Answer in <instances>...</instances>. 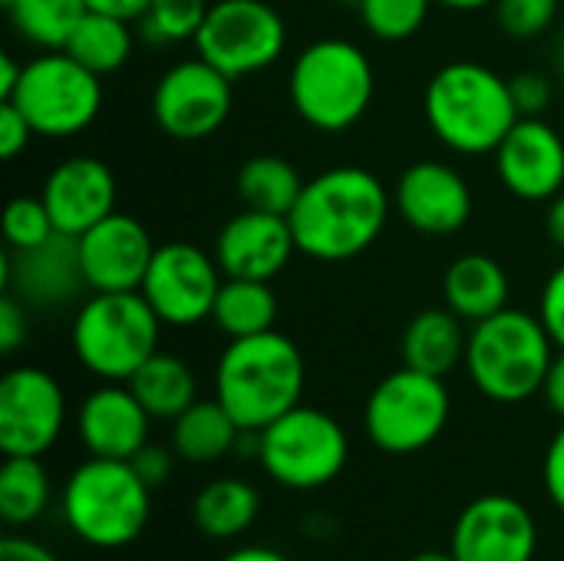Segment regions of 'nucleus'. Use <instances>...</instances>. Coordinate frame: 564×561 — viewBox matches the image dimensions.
<instances>
[{
	"instance_id": "obj_9",
	"label": "nucleus",
	"mask_w": 564,
	"mask_h": 561,
	"mask_svg": "<svg viewBox=\"0 0 564 561\" xmlns=\"http://www.w3.org/2000/svg\"><path fill=\"white\" fill-rule=\"evenodd\" d=\"M3 103H13L36 136L69 139L96 122L102 109V76L66 50H43L23 63V76Z\"/></svg>"
},
{
	"instance_id": "obj_13",
	"label": "nucleus",
	"mask_w": 564,
	"mask_h": 561,
	"mask_svg": "<svg viewBox=\"0 0 564 561\" xmlns=\"http://www.w3.org/2000/svg\"><path fill=\"white\" fill-rule=\"evenodd\" d=\"M221 281L215 255L192 241H165L155 248L139 291L165 327H198L212 321Z\"/></svg>"
},
{
	"instance_id": "obj_8",
	"label": "nucleus",
	"mask_w": 564,
	"mask_h": 561,
	"mask_svg": "<svg viewBox=\"0 0 564 561\" xmlns=\"http://www.w3.org/2000/svg\"><path fill=\"white\" fill-rule=\"evenodd\" d=\"M449 413L453 400L446 380L403 364L370 390L364 407V430L380 453L413 456L443 436Z\"/></svg>"
},
{
	"instance_id": "obj_23",
	"label": "nucleus",
	"mask_w": 564,
	"mask_h": 561,
	"mask_svg": "<svg viewBox=\"0 0 564 561\" xmlns=\"http://www.w3.org/2000/svg\"><path fill=\"white\" fill-rule=\"evenodd\" d=\"M512 284L506 268L492 255H463L443 274V301L453 314L469 324H479L502 308H509Z\"/></svg>"
},
{
	"instance_id": "obj_36",
	"label": "nucleus",
	"mask_w": 564,
	"mask_h": 561,
	"mask_svg": "<svg viewBox=\"0 0 564 561\" xmlns=\"http://www.w3.org/2000/svg\"><path fill=\"white\" fill-rule=\"evenodd\" d=\"M562 0H496V20L512 40H539L558 20Z\"/></svg>"
},
{
	"instance_id": "obj_51",
	"label": "nucleus",
	"mask_w": 564,
	"mask_h": 561,
	"mask_svg": "<svg viewBox=\"0 0 564 561\" xmlns=\"http://www.w3.org/2000/svg\"><path fill=\"white\" fill-rule=\"evenodd\" d=\"M337 3H347V7H354V10L360 7V0H337Z\"/></svg>"
},
{
	"instance_id": "obj_41",
	"label": "nucleus",
	"mask_w": 564,
	"mask_h": 561,
	"mask_svg": "<svg viewBox=\"0 0 564 561\" xmlns=\"http://www.w3.org/2000/svg\"><path fill=\"white\" fill-rule=\"evenodd\" d=\"M542 483H545V496L552 499V506H558L564 513V420L562 427H558V433L552 436L549 450H545Z\"/></svg>"
},
{
	"instance_id": "obj_15",
	"label": "nucleus",
	"mask_w": 564,
	"mask_h": 561,
	"mask_svg": "<svg viewBox=\"0 0 564 561\" xmlns=\"http://www.w3.org/2000/svg\"><path fill=\"white\" fill-rule=\"evenodd\" d=\"M459 561H532L539 552V526L525 503L506 493L473 499L449 536Z\"/></svg>"
},
{
	"instance_id": "obj_27",
	"label": "nucleus",
	"mask_w": 564,
	"mask_h": 561,
	"mask_svg": "<svg viewBox=\"0 0 564 561\" xmlns=\"http://www.w3.org/2000/svg\"><path fill=\"white\" fill-rule=\"evenodd\" d=\"M129 387L139 397V403L149 410L152 420H169V423L198 400V380H195L192 367L182 357L165 354V350H155L132 374Z\"/></svg>"
},
{
	"instance_id": "obj_4",
	"label": "nucleus",
	"mask_w": 564,
	"mask_h": 561,
	"mask_svg": "<svg viewBox=\"0 0 564 561\" xmlns=\"http://www.w3.org/2000/svg\"><path fill=\"white\" fill-rule=\"evenodd\" d=\"M555 354L558 347L539 314L502 308L473 324L463 367L486 400L512 407L542 393Z\"/></svg>"
},
{
	"instance_id": "obj_7",
	"label": "nucleus",
	"mask_w": 564,
	"mask_h": 561,
	"mask_svg": "<svg viewBox=\"0 0 564 561\" xmlns=\"http://www.w3.org/2000/svg\"><path fill=\"white\" fill-rule=\"evenodd\" d=\"M162 321L142 291H93L73 317V354L102 384H129L159 350Z\"/></svg>"
},
{
	"instance_id": "obj_46",
	"label": "nucleus",
	"mask_w": 564,
	"mask_h": 561,
	"mask_svg": "<svg viewBox=\"0 0 564 561\" xmlns=\"http://www.w3.org/2000/svg\"><path fill=\"white\" fill-rule=\"evenodd\" d=\"M545 231H549V241L564 255V192H558L552 202H549V212H545Z\"/></svg>"
},
{
	"instance_id": "obj_40",
	"label": "nucleus",
	"mask_w": 564,
	"mask_h": 561,
	"mask_svg": "<svg viewBox=\"0 0 564 561\" xmlns=\"http://www.w3.org/2000/svg\"><path fill=\"white\" fill-rule=\"evenodd\" d=\"M26 337H30L26 304L20 298H13V294H3L0 298V350L17 354Z\"/></svg>"
},
{
	"instance_id": "obj_29",
	"label": "nucleus",
	"mask_w": 564,
	"mask_h": 561,
	"mask_svg": "<svg viewBox=\"0 0 564 561\" xmlns=\"http://www.w3.org/2000/svg\"><path fill=\"white\" fill-rule=\"evenodd\" d=\"M132 46H135V33L129 20L86 10L63 50L73 60H79L86 69H93L96 76H109L129 63Z\"/></svg>"
},
{
	"instance_id": "obj_30",
	"label": "nucleus",
	"mask_w": 564,
	"mask_h": 561,
	"mask_svg": "<svg viewBox=\"0 0 564 561\" xmlns=\"http://www.w3.org/2000/svg\"><path fill=\"white\" fill-rule=\"evenodd\" d=\"M235 188H238V198L245 202V208L291 215V208L297 205V198L304 192V179L284 155L261 152V155H251L238 169Z\"/></svg>"
},
{
	"instance_id": "obj_34",
	"label": "nucleus",
	"mask_w": 564,
	"mask_h": 561,
	"mask_svg": "<svg viewBox=\"0 0 564 561\" xmlns=\"http://www.w3.org/2000/svg\"><path fill=\"white\" fill-rule=\"evenodd\" d=\"M433 3L436 0H360L357 13L377 40L400 43L423 30Z\"/></svg>"
},
{
	"instance_id": "obj_35",
	"label": "nucleus",
	"mask_w": 564,
	"mask_h": 561,
	"mask_svg": "<svg viewBox=\"0 0 564 561\" xmlns=\"http://www.w3.org/2000/svg\"><path fill=\"white\" fill-rule=\"evenodd\" d=\"M56 235V225L40 195H17L3 208V238L10 251H26Z\"/></svg>"
},
{
	"instance_id": "obj_48",
	"label": "nucleus",
	"mask_w": 564,
	"mask_h": 561,
	"mask_svg": "<svg viewBox=\"0 0 564 561\" xmlns=\"http://www.w3.org/2000/svg\"><path fill=\"white\" fill-rule=\"evenodd\" d=\"M20 76H23V63L13 53H3L0 56V99H7L17 89Z\"/></svg>"
},
{
	"instance_id": "obj_19",
	"label": "nucleus",
	"mask_w": 564,
	"mask_h": 561,
	"mask_svg": "<svg viewBox=\"0 0 564 561\" xmlns=\"http://www.w3.org/2000/svg\"><path fill=\"white\" fill-rule=\"evenodd\" d=\"M155 241L145 225L126 212L106 215L79 235V261L89 291H139L152 265Z\"/></svg>"
},
{
	"instance_id": "obj_37",
	"label": "nucleus",
	"mask_w": 564,
	"mask_h": 561,
	"mask_svg": "<svg viewBox=\"0 0 564 561\" xmlns=\"http://www.w3.org/2000/svg\"><path fill=\"white\" fill-rule=\"evenodd\" d=\"M519 116H545L555 103V79L542 69H522L509 79Z\"/></svg>"
},
{
	"instance_id": "obj_28",
	"label": "nucleus",
	"mask_w": 564,
	"mask_h": 561,
	"mask_svg": "<svg viewBox=\"0 0 564 561\" xmlns=\"http://www.w3.org/2000/svg\"><path fill=\"white\" fill-rule=\"evenodd\" d=\"M215 327L228 337H254L264 331H274L278 324V294L271 281H254V278H225L215 311H212Z\"/></svg>"
},
{
	"instance_id": "obj_11",
	"label": "nucleus",
	"mask_w": 564,
	"mask_h": 561,
	"mask_svg": "<svg viewBox=\"0 0 564 561\" xmlns=\"http://www.w3.org/2000/svg\"><path fill=\"white\" fill-rule=\"evenodd\" d=\"M195 53L235 83L274 66L288 46V23L268 0H215Z\"/></svg>"
},
{
	"instance_id": "obj_14",
	"label": "nucleus",
	"mask_w": 564,
	"mask_h": 561,
	"mask_svg": "<svg viewBox=\"0 0 564 561\" xmlns=\"http://www.w3.org/2000/svg\"><path fill=\"white\" fill-rule=\"evenodd\" d=\"M66 427V393L43 367H13L0 380L3 456H43Z\"/></svg>"
},
{
	"instance_id": "obj_10",
	"label": "nucleus",
	"mask_w": 564,
	"mask_h": 561,
	"mask_svg": "<svg viewBox=\"0 0 564 561\" xmlns=\"http://www.w3.org/2000/svg\"><path fill=\"white\" fill-rule=\"evenodd\" d=\"M350 456L344 427L317 410L297 403L258 433V463L264 473L294 493H311L334 483Z\"/></svg>"
},
{
	"instance_id": "obj_38",
	"label": "nucleus",
	"mask_w": 564,
	"mask_h": 561,
	"mask_svg": "<svg viewBox=\"0 0 564 561\" xmlns=\"http://www.w3.org/2000/svg\"><path fill=\"white\" fill-rule=\"evenodd\" d=\"M539 317H542L545 331L552 334L555 347L564 350V261L549 274V281H545V288H542Z\"/></svg>"
},
{
	"instance_id": "obj_18",
	"label": "nucleus",
	"mask_w": 564,
	"mask_h": 561,
	"mask_svg": "<svg viewBox=\"0 0 564 561\" xmlns=\"http://www.w3.org/2000/svg\"><path fill=\"white\" fill-rule=\"evenodd\" d=\"M3 294L20 298L26 308H63L79 298L86 288L83 261H79V238L56 231L36 248L26 251H3L0 268Z\"/></svg>"
},
{
	"instance_id": "obj_45",
	"label": "nucleus",
	"mask_w": 564,
	"mask_h": 561,
	"mask_svg": "<svg viewBox=\"0 0 564 561\" xmlns=\"http://www.w3.org/2000/svg\"><path fill=\"white\" fill-rule=\"evenodd\" d=\"M149 3L152 0H86V10H96V13H109V17L139 23L145 17Z\"/></svg>"
},
{
	"instance_id": "obj_6",
	"label": "nucleus",
	"mask_w": 564,
	"mask_h": 561,
	"mask_svg": "<svg viewBox=\"0 0 564 561\" xmlns=\"http://www.w3.org/2000/svg\"><path fill=\"white\" fill-rule=\"evenodd\" d=\"M63 522L93 549L132 546L152 516V486L129 460L89 456L79 463L59 496Z\"/></svg>"
},
{
	"instance_id": "obj_20",
	"label": "nucleus",
	"mask_w": 564,
	"mask_h": 561,
	"mask_svg": "<svg viewBox=\"0 0 564 561\" xmlns=\"http://www.w3.org/2000/svg\"><path fill=\"white\" fill-rule=\"evenodd\" d=\"M40 198L56 225V231L79 238L93 225H99L106 215L116 212L119 185L112 169L96 155H69L56 162L43 185Z\"/></svg>"
},
{
	"instance_id": "obj_22",
	"label": "nucleus",
	"mask_w": 564,
	"mask_h": 561,
	"mask_svg": "<svg viewBox=\"0 0 564 561\" xmlns=\"http://www.w3.org/2000/svg\"><path fill=\"white\" fill-rule=\"evenodd\" d=\"M149 427L152 417L129 384L96 387L83 400L76 417V430L86 453L102 460H132L149 443Z\"/></svg>"
},
{
	"instance_id": "obj_24",
	"label": "nucleus",
	"mask_w": 564,
	"mask_h": 561,
	"mask_svg": "<svg viewBox=\"0 0 564 561\" xmlns=\"http://www.w3.org/2000/svg\"><path fill=\"white\" fill-rule=\"evenodd\" d=\"M466 344L469 334L459 314L449 308H426L403 331V364L446 380V374L463 367Z\"/></svg>"
},
{
	"instance_id": "obj_39",
	"label": "nucleus",
	"mask_w": 564,
	"mask_h": 561,
	"mask_svg": "<svg viewBox=\"0 0 564 561\" xmlns=\"http://www.w3.org/2000/svg\"><path fill=\"white\" fill-rule=\"evenodd\" d=\"M33 126L26 122V116L13 106L0 99V155L10 162L20 152H26V145L33 142Z\"/></svg>"
},
{
	"instance_id": "obj_50",
	"label": "nucleus",
	"mask_w": 564,
	"mask_h": 561,
	"mask_svg": "<svg viewBox=\"0 0 564 561\" xmlns=\"http://www.w3.org/2000/svg\"><path fill=\"white\" fill-rule=\"evenodd\" d=\"M410 561H459L453 552H420V555H413Z\"/></svg>"
},
{
	"instance_id": "obj_26",
	"label": "nucleus",
	"mask_w": 564,
	"mask_h": 561,
	"mask_svg": "<svg viewBox=\"0 0 564 561\" xmlns=\"http://www.w3.org/2000/svg\"><path fill=\"white\" fill-rule=\"evenodd\" d=\"M261 513V493L238 476H221L202 486L192 506V519L208 539H238L254 526Z\"/></svg>"
},
{
	"instance_id": "obj_5",
	"label": "nucleus",
	"mask_w": 564,
	"mask_h": 561,
	"mask_svg": "<svg viewBox=\"0 0 564 561\" xmlns=\"http://www.w3.org/2000/svg\"><path fill=\"white\" fill-rule=\"evenodd\" d=\"M377 89V73L364 46L344 36H321L307 43L288 76V96L294 112L317 132L354 129Z\"/></svg>"
},
{
	"instance_id": "obj_1",
	"label": "nucleus",
	"mask_w": 564,
	"mask_h": 561,
	"mask_svg": "<svg viewBox=\"0 0 564 561\" xmlns=\"http://www.w3.org/2000/svg\"><path fill=\"white\" fill-rule=\"evenodd\" d=\"M387 185L364 165H334L304 182L288 222L301 255L350 261L377 245L390 218Z\"/></svg>"
},
{
	"instance_id": "obj_21",
	"label": "nucleus",
	"mask_w": 564,
	"mask_h": 561,
	"mask_svg": "<svg viewBox=\"0 0 564 561\" xmlns=\"http://www.w3.org/2000/svg\"><path fill=\"white\" fill-rule=\"evenodd\" d=\"M294 251L297 245L288 215L254 208H245L241 215L228 218L215 238V261L225 278L274 281L288 268Z\"/></svg>"
},
{
	"instance_id": "obj_2",
	"label": "nucleus",
	"mask_w": 564,
	"mask_h": 561,
	"mask_svg": "<svg viewBox=\"0 0 564 561\" xmlns=\"http://www.w3.org/2000/svg\"><path fill=\"white\" fill-rule=\"evenodd\" d=\"M423 116L430 132L459 155H492L522 119L509 79L476 60H453L433 73Z\"/></svg>"
},
{
	"instance_id": "obj_25",
	"label": "nucleus",
	"mask_w": 564,
	"mask_h": 561,
	"mask_svg": "<svg viewBox=\"0 0 564 561\" xmlns=\"http://www.w3.org/2000/svg\"><path fill=\"white\" fill-rule=\"evenodd\" d=\"M241 433L245 430L218 400H195L172 420V450L192 466H208L238 450Z\"/></svg>"
},
{
	"instance_id": "obj_43",
	"label": "nucleus",
	"mask_w": 564,
	"mask_h": 561,
	"mask_svg": "<svg viewBox=\"0 0 564 561\" xmlns=\"http://www.w3.org/2000/svg\"><path fill=\"white\" fill-rule=\"evenodd\" d=\"M0 561H59L43 542L26 536H7L0 542Z\"/></svg>"
},
{
	"instance_id": "obj_47",
	"label": "nucleus",
	"mask_w": 564,
	"mask_h": 561,
	"mask_svg": "<svg viewBox=\"0 0 564 561\" xmlns=\"http://www.w3.org/2000/svg\"><path fill=\"white\" fill-rule=\"evenodd\" d=\"M218 561H291L284 552L278 549H268V546H241V549H231L228 555H221Z\"/></svg>"
},
{
	"instance_id": "obj_16",
	"label": "nucleus",
	"mask_w": 564,
	"mask_h": 561,
	"mask_svg": "<svg viewBox=\"0 0 564 561\" xmlns=\"http://www.w3.org/2000/svg\"><path fill=\"white\" fill-rule=\"evenodd\" d=\"M492 159L502 188L522 202H552L564 192V132L545 116H522Z\"/></svg>"
},
{
	"instance_id": "obj_31",
	"label": "nucleus",
	"mask_w": 564,
	"mask_h": 561,
	"mask_svg": "<svg viewBox=\"0 0 564 561\" xmlns=\"http://www.w3.org/2000/svg\"><path fill=\"white\" fill-rule=\"evenodd\" d=\"M50 506V473L40 456H3L0 516L10 529L36 522Z\"/></svg>"
},
{
	"instance_id": "obj_49",
	"label": "nucleus",
	"mask_w": 564,
	"mask_h": 561,
	"mask_svg": "<svg viewBox=\"0 0 564 561\" xmlns=\"http://www.w3.org/2000/svg\"><path fill=\"white\" fill-rule=\"evenodd\" d=\"M436 3L446 7V10H459V13H473V10L496 7V0H436Z\"/></svg>"
},
{
	"instance_id": "obj_44",
	"label": "nucleus",
	"mask_w": 564,
	"mask_h": 561,
	"mask_svg": "<svg viewBox=\"0 0 564 561\" xmlns=\"http://www.w3.org/2000/svg\"><path fill=\"white\" fill-rule=\"evenodd\" d=\"M542 397H545L549 410L564 420V350L555 354V360H552V367H549V377H545V384H542Z\"/></svg>"
},
{
	"instance_id": "obj_17",
	"label": "nucleus",
	"mask_w": 564,
	"mask_h": 561,
	"mask_svg": "<svg viewBox=\"0 0 564 561\" xmlns=\"http://www.w3.org/2000/svg\"><path fill=\"white\" fill-rule=\"evenodd\" d=\"M393 205L413 231L443 238L469 225L473 188L463 179V172L453 169L449 162L423 159L400 175Z\"/></svg>"
},
{
	"instance_id": "obj_32",
	"label": "nucleus",
	"mask_w": 564,
	"mask_h": 561,
	"mask_svg": "<svg viewBox=\"0 0 564 561\" xmlns=\"http://www.w3.org/2000/svg\"><path fill=\"white\" fill-rule=\"evenodd\" d=\"M20 40L36 50H63L86 13V0H0Z\"/></svg>"
},
{
	"instance_id": "obj_33",
	"label": "nucleus",
	"mask_w": 564,
	"mask_h": 561,
	"mask_svg": "<svg viewBox=\"0 0 564 561\" xmlns=\"http://www.w3.org/2000/svg\"><path fill=\"white\" fill-rule=\"evenodd\" d=\"M212 3L208 0H152L145 17L139 20V33L149 43H185L195 40Z\"/></svg>"
},
{
	"instance_id": "obj_3",
	"label": "nucleus",
	"mask_w": 564,
	"mask_h": 561,
	"mask_svg": "<svg viewBox=\"0 0 564 561\" xmlns=\"http://www.w3.org/2000/svg\"><path fill=\"white\" fill-rule=\"evenodd\" d=\"M304 357L281 331L228 341L215 367V400L248 433H261L304 397Z\"/></svg>"
},
{
	"instance_id": "obj_42",
	"label": "nucleus",
	"mask_w": 564,
	"mask_h": 561,
	"mask_svg": "<svg viewBox=\"0 0 564 561\" xmlns=\"http://www.w3.org/2000/svg\"><path fill=\"white\" fill-rule=\"evenodd\" d=\"M132 466H135V473L155 489V486H162L169 476H172V463H175V450H165V446H155V443H145L132 460H129Z\"/></svg>"
},
{
	"instance_id": "obj_12",
	"label": "nucleus",
	"mask_w": 564,
	"mask_h": 561,
	"mask_svg": "<svg viewBox=\"0 0 564 561\" xmlns=\"http://www.w3.org/2000/svg\"><path fill=\"white\" fill-rule=\"evenodd\" d=\"M231 103L235 79L202 56H192L159 76L152 89V119L178 142H202L228 122Z\"/></svg>"
}]
</instances>
